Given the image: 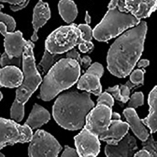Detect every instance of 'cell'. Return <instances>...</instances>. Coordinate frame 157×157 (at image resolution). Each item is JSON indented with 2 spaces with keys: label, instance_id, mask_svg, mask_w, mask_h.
Returning <instances> with one entry per match:
<instances>
[{
  "label": "cell",
  "instance_id": "4fadbf2b",
  "mask_svg": "<svg viewBox=\"0 0 157 157\" xmlns=\"http://www.w3.org/2000/svg\"><path fill=\"white\" fill-rule=\"evenodd\" d=\"M0 33L4 36V48L5 53L10 57L21 58L26 40H24L21 31L9 32L6 25L0 22Z\"/></svg>",
  "mask_w": 157,
  "mask_h": 157
},
{
  "label": "cell",
  "instance_id": "cb8c5ba5",
  "mask_svg": "<svg viewBox=\"0 0 157 157\" xmlns=\"http://www.w3.org/2000/svg\"><path fill=\"white\" fill-rule=\"evenodd\" d=\"M142 146L143 149L147 150L149 153L151 154V156L153 157H156L157 156V145H156V141L153 139V136L149 134L148 138L142 141Z\"/></svg>",
  "mask_w": 157,
  "mask_h": 157
},
{
  "label": "cell",
  "instance_id": "7402d4cb",
  "mask_svg": "<svg viewBox=\"0 0 157 157\" xmlns=\"http://www.w3.org/2000/svg\"><path fill=\"white\" fill-rule=\"evenodd\" d=\"M60 55L61 54H53V53H50L48 50L45 49L43 57H42L39 63V67L42 68V73L46 74L48 70L53 66V64L60 59Z\"/></svg>",
  "mask_w": 157,
  "mask_h": 157
},
{
  "label": "cell",
  "instance_id": "44dd1931",
  "mask_svg": "<svg viewBox=\"0 0 157 157\" xmlns=\"http://www.w3.org/2000/svg\"><path fill=\"white\" fill-rule=\"evenodd\" d=\"M58 11L61 18L68 24H71L78 14L77 6L72 0H60L58 3Z\"/></svg>",
  "mask_w": 157,
  "mask_h": 157
},
{
  "label": "cell",
  "instance_id": "f546056e",
  "mask_svg": "<svg viewBox=\"0 0 157 157\" xmlns=\"http://www.w3.org/2000/svg\"><path fill=\"white\" fill-rule=\"evenodd\" d=\"M77 27L81 31V38L82 41H91L92 39V29H91L89 24H80L77 25Z\"/></svg>",
  "mask_w": 157,
  "mask_h": 157
},
{
  "label": "cell",
  "instance_id": "52a82bcc",
  "mask_svg": "<svg viewBox=\"0 0 157 157\" xmlns=\"http://www.w3.org/2000/svg\"><path fill=\"white\" fill-rule=\"evenodd\" d=\"M32 135V129L29 126L20 125L14 120L0 118V150L7 145L29 142Z\"/></svg>",
  "mask_w": 157,
  "mask_h": 157
},
{
  "label": "cell",
  "instance_id": "b9f144b4",
  "mask_svg": "<svg viewBox=\"0 0 157 157\" xmlns=\"http://www.w3.org/2000/svg\"><path fill=\"white\" fill-rule=\"evenodd\" d=\"M0 157H4V154H2V153L0 152Z\"/></svg>",
  "mask_w": 157,
  "mask_h": 157
},
{
  "label": "cell",
  "instance_id": "1f68e13d",
  "mask_svg": "<svg viewBox=\"0 0 157 157\" xmlns=\"http://www.w3.org/2000/svg\"><path fill=\"white\" fill-rule=\"evenodd\" d=\"M78 48L81 52L87 53V52H91L93 50L94 45L91 41H81L78 44Z\"/></svg>",
  "mask_w": 157,
  "mask_h": 157
},
{
  "label": "cell",
  "instance_id": "6da1fadb",
  "mask_svg": "<svg viewBox=\"0 0 157 157\" xmlns=\"http://www.w3.org/2000/svg\"><path fill=\"white\" fill-rule=\"evenodd\" d=\"M147 23H139L125 30L111 45L107 53V68L112 75L124 78L130 74L143 52Z\"/></svg>",
  "mask_w": 157,
  "mask_h": 157
},
{
  "label": "cell",
  "instance_id": "3957f363",
  "mask_svg": "<svg viewBox=\"0 0 157 157\" xmlns=\"http://www.w3.org/2000/svg\"><path fill=\"white\" fill-rule=\"evenodd\" d=\"M34 42L26 40L22 53V72L23 79L16 89V97L10 109L11 119L20 122L24 117V105L30 96L35 92L37 87L41 84L42 78L37 70L35 57L33 53Z\"/></svg>",
  "mask_w": 157,
  "mask_h": 157
},
{
  "label": "cell",
  "instance_id": "f35d334b",
  "mask_svg": "<svg viewBox=\"0 0 157 157\" xmlns=\"http://www.w3.org/2000/svg\"><path fill=\"white\" fill-rule=\"evenodd\" d=\"M121 119V116L116 112H112L111 113V120H119Z\"/></svg>",
  "mask_w": 157,
  "mask_h": 157
},
{
  "label": "cell",
  "instance_id": "277c9868",
  "mask_svg": "<svg viewBox=\"0 0 157 157\" xmlns=\"http://www.w3.org/2000/svg\"><path fill=\"white\" fill-rule=\"evenodd\" d=\"M80 77V64L72 58H61L53 64L42 80L38 98L50 101L65 89H69Z\"/></svg>",
  "mask_w": 157,
  "mask_h": 157
},
{
  "label": "cell",
  "instance_id": "d4e9b609",
  "mask_svg": "<svg viewBox=\"0 0 157 157\" xmlns=\"http://www.w3.org/2000/svg\"><path fill=\"white\" fill-rule=\"evenodd\" d=\"M30 0H0V3H9L12 11H19L24 9L28 5Z\"/></svg>",
  "mask_w": 157,
  "mask_h": 157
},
{
  "label": "cell",
  "instance_id": "e575fe53",
  "mask_svg": "<svg viewBox=\"0 0 157 157\" xmlns=\"http://www.w3.org/2000/svg\"><path fill=\"white\" fill-rule=\"evenodd\" d=\"M66 57H67V58H72V59L76 60L79 64H80V62H81V57H80L79 52H78V51H76L75 49H73V48L70 49L69 51H67V53H66Z\"/></svg>",
  "mask_w": 157,
  "mask_h": 157
},
{
  "label": "cell",
  "instance_id": "e0dca14e",
  "mask_svg": "<svg viewBox=\"0 0 157 157\" xmlns=\"http://www.w3.org/2000/svg\"><path fill=\"white\" fill-rule=\"evenodd\" d=\"M23 79V72L17 66H4L0 68V87L17 88Z\"/></svg>",
  "mask_w": 157,
  "mask_h": 157
},
{
  "label": "cell",
  "instance_id": "603a6c76",
  "mask_svg": "<svg viewBox=\"0 0 157 157\" xmlns=\"http://www.w3.org/2000/svg\"><path fill=\"white\" fill-rule=\"evenodd\" d=\"M134 87H138L136 84L132 83L131 81H127L125 84H122V85H119V89H120V94H121V98L122 103H127L128 99H129V95L131 90Z\"/></svg>",
  "mask_w": 157,
  "mask_h": 157
},
{
  "label": "cell",
  "instance_id": "484cf974",
  "mask_svg": "<svg viewBox=\"0 0 157 157\" xmlns=\"http://www.w3.org/2000/svg\"><path fill=\"white\" fill-rule=\"evenodd\" d=\"M144 74H145L144 69H136L134 71H131L130 72V81L134 84H136L137 86L143 85Z\"/></svg>",
  "mask_w": 157,
  "mask_h": 157
},
{
  "label": "cell",
  "instance_id": "4316f807",
  "mask_svg": "<svg viewBox=\"0 0 157 157\" xmlns=\"http://www.w3.org/2000/svg\"><path fill=\"white\" fill-rule=\"evenodd\" d=\"M129 102L127 106L129 107V108H137L138 106H141L143 105L144 103V96H143V93L142 92H135L133 93V95L131 97H130V99H128Z\"/></svg>",
  "mask_w": 157,
  "mask_h": 157
},
{
  "label": "cell",
  "instance_id": "ffe728a7",
  "mask_svg": "<svg viewBox=\"0 0 157 157\" xmlns=\"http://www.w3.org/2000/svg\"><path fill=\"white\" fill-rule=\"evenodd\" d=\"M149 114L146 118L141 119L142 123L150 129V133H155L157 130V87L151 90L148 97Z\"/></svg>",
  "mask_w": 157,
  "mask_h": 157
},
{
  "label": "cell",
  "instance_id": "7c38bea8",
  "mask_svg": "<svg viewBox=\"0 0 157 157\" xmlns=\"http://www.w3.org/2000/svg\"><path fill=\"white\" fill-rule=\"evenodd\" d=\"M74 142L78 156L95 157L100 152V140L85 127H83L81 132L74 137Z\"/></svg>",
  "mask_w": 157,
  "mask_h": 157
},
{
  "label": "cell",
  "instance_id": "d590c367",
  "mask_svg": "<svg viewBox=\"0 0 157 157\" xmlns=\"http://www.w3.org/2000/svg\"><path fill=\"white\" fill-rule=\"evenodd\" d=\"M91 63H92V62H91V58H90V57H89V56H84L83 58L81 59V62H80V65H82V68H83V69H85V70H86L87 68L91 65Z\"/></svg>",
  "mask_w": 157,
  "mask_h": 157
},
{
  "label": "cell",
  "instance_id": "ab89813d",
  "mask_svg": "<svg viewBox=\"0 0 157 157\" xmlns=\"http://www.w3.org/2000/svg\"><path fill=\"white\" fill-rule=\"evenodd\" d=\"M85 21H86V24H90V22H91V18H90L89 13H88V11H86V14H85Z\"/></svg>",
  "mask_w": 157,
  "mask_h": 157
},
{
  "label": "cell",
  "instance_id": "7a4b0ae2",
  "mask_svg": "<svg viewBox=\"0 0 157 157\" xmlns=\"http://www.w3.org/2000/svg\"><path fill=\"white\" fill-rule=\"evenodd\" d=\"M94 106L89 92L80 93L78 90H71L57 97L52 113L59 126L74 131L84 127L87 114Z\"/></svg>",
  "mask_w": 157,
  "mask_h": 157
},
{
  "label": "cell",
  "instance_id": "60d3db41",
  "mask_svg": "<svg viewBox=\"0 0 157 157\" xmlns=\"http://www.w3.org/2000/svg\"><path fill=\"white\" fill-rule=\"evenodd\" d=\"M2 98H3V95H2V93H1V91H0V101L2 100Z\"/></svg>",
  "mask_w": 157,
  "mask_h": 157
},
{
  "label": "cell",
  "instance_id": "8fae6325",
  "mask_svg": "<svg viewBox=\"0 0 157 157\" xmlns=\"http://www.w3.org/2000/svg\"><path fill=\"white\" fill-rule=\"evenodd\" d=\"M116 7L138 19L148 18L156 10L157 0H117Z\"/></svg>",
  "mask_w": 157,
  "mask_h": 157
},
{
  "label": "cell",
  "instance_id": "4dcf8cb0",
  "mask_svg": "<svg viewBox=\"0 0 157 157\" xmlns=\"http://www.w3.org/2000/svg\"><path fill=\"white\" fill-rule=\"evenodd\" d=\"M97 104H104L107 105L110 108H112L114 103H113V97L112 95L108 92H101L98 95V100H97Z\"/></svg>",
  "mask_w": 157,
  "mask_h": 157
},
{
  "label": "cell",
  "instance_id": "74e56055",
  "mask_svg": "<svg viewBox=\"0 0 157 157\" xmlns=\"http://www.w3.org/2000/svg\"><path fill=\"white\" fill-rule=\"evenodd\" d=\"M137 66H138L139 68H145L147 67L149 65V61L147 59H141L139 61H137Z\"/></svg>",
  "mask_w": 157,
  "mask_h": 157
},
{
  "label": "cell",
  "instance_id": "5bb4252c",
  "mask_svg": "<svg viewBox=\"0 0 157 157\" xmlns=\"http://www.w3.org/2000/svg\"><path fill=\"white\" fill-rule=\"evenodd\" d=\"M137 146L135 137L127 132L117 144H107L104 152L107 157H131L136 152Z\"/></svg>",
  "mask_w": 157,
  "mask_h": 157
},
{
  "label": "cell",
  "instance_id": "9c48e42d",
  "mask_svg": "<svg viewBox=\"0 0 157 157\" xmlns=\"http://www.w3.org/2000/svg\"><path fill=\"white\" fill-rule=\"evenodd\" d=\"M111 113L112 108L104 104H97L88 112L84 127L99 138L109 127Z\"/></svg>",
  "mask_w": 157,
  "mask_h": 157
},
{
  "label": "cell",
  "instance_id": "2e32d148",
  "mask_svg": "<svg viewBox=\"0 0 157 157\" xmlns=\"http://www.w3.org/2000/svg\"><path fill=\"white\" fill-rule=\"evenodd\" d=\"M129 130V125L127 122L119 120H111L109 127L106 131L99 137V140L105 141L107 144L115 145L123 138V136Z\"/></svg>",
  "mask_w": 157,
  "mask_h": 157
},
{
  "label": "cell",
  "instance_id": "d6986e66",
  "mask_svg": "<svg viewBox=\"0 0 157 157\" xmlns=\"http://www.w3.org/2000/svg\"><path fill=\"white\" fill-rule=\"evenodd\" d=\"M49 120H50V113L48 112V110L36 103L34 104L27 120L25 121V125L29 126L31 129H37L46 124Z\"/></svg>",
  "mask_w": 157,
  "mask_h": 157
},
{
  "label": "cell",
  "instance_id": "ba28073f",
  "mask_svg": "<svg viewBox=\"0 0 157 157\" xmlns=\"http://www.w3.org/2000/svg\"><path fill=\"white\" fill-rule=\"evenodd\" d=\"M29 142L30 157H57L62 149L58 141L44 130H37Z\"/></svg>",
  "mask_w": 157,
  "mask_h": 157
},
{
  "label": "cell",
  "instance_id": "d6a6232c",
  "mask_svg": "<svg viewBox=\"0 0 157 157\" xmlns=\"http://www.w3.org/2000/svg\"><path fill=\"white\" fill-rule=\"evenodd\" d=\"M106 92L110 93L111 95H112V97H114V98L116 99V100L121 102L122 98H121V94H120L119 85H115V86H113V87H108L106 89Z\"/></svg>",
  "mask_w": 157,
  "mask_h": 157
},
{
  "label": "cell",
  "instance_id": "8992f818",
  "mask_svg": "<svg viewBox=\"0 0 157 157\" xmlns=\"http://www.w3.org/2000/svg\"><path fill=\"white\" fill-rule=\"evenodd\" d=\"M82 41L81 31L76 24L61 26L46 38L45 47L53 54H62L74 48Z\"/></svg>",
  "mask_w": 157,
  "mask_h": 157
},
{
  "label": "cell",
  "instance_id": "8d00e7d4",
  "mask_svg": "<svg viewBox=\"0 0 157 157\" xmlns=\"http://www.w3.org/2000/svg\"><path fill=\"white\" fill-rule=\"evenodd\" d=\"M135 157H152L151 154L149 153L147 150H145V149H141L138 152H135L133 154Z\"/></svg>",
  "mask_w": 157,
  "mask_h": 157
},
{
  "label": "cell",
  "instance_id": "ac0fdd59",
  "mask_svg": "<svg viewBox=\"0 0 157 157\" xmlns=\"http://www.w3.org/2000/svg\"><path fill=\"white\" fill-rule=\"evenodd\" d=\"M123 115L125 117L126 121L129 125V127L132 129L134 134L138 137L141 141H145L149 136V131L147 130L146 126H145L141 119L137 115L136 111L134 108H129L127 107L123 111Z\"/></svg>",
  "mask_w": 157,
  "mask_h": 157
},
{
  "label": "cell",
  "instance_id": "5b68a950",
  "mask_svg": "<svg viewBox=\"0 0 157 157\" xmlns=\"http://www.w3.org/2000/svg\"><path fill=\"white\" fill-rule=\"evenodd\" d=\"M140 19L132 14L122 12L115 8L108 9L100 23L92 30V35L100 42H107L112 38L120 35L125 30L133 27L139 23Z\"/></svg>",
  "mask_w": 157,
  "mask_h": 157
},
{
  "label": "cell",
  "instance_id": "30bf717a",
  "mask_svg": "<svg viewBox=\"0 0 157 157\" xmlns=\"http://www.w3.org/2000/svg\"><path fill=\"white\" fill-rule=\"evenodd\" d=\"M104 68L98 62L91 64L87 68L85 73L79 77L77 81V89L85 90L98 96L102 92V86L100 84V78L102 77Z\"/></svg>",
  "mask_w": 157,
  "mask_h": 157
},
{
  "label": "cell",
  "instance_id": "83f0119b",
  "mask_svg": "<svg viewBox=\"0 0 157 157\" xmlns=\"http://www.w3.org/2000/svg\"><path fill=\"white\" fill-rule=\"evenodd\" d=\"M21 58L10 57L4 52L3 54H1V57H0V65H1L2 67L6 66V65H17V66H19V65H22Z\"/></svg>",
  "mask_w": 157,
  "mask_h": 157
},
{
  "label": "cell",
  "instance_id": "836d02e7",
  "mask_svg": "<svg viewBox=\"0 0 157 157\" xmlns=\"http://www.w3.org/2000/svg\"><path fill=\"white\" fill-rule=\"evenodd\" d=\"M62 157H77L78 156V153L75 149L71 148L69 146H65L64 148V151L63 153L61 154Z\"/></svg>",
  "mask_w": 157,
  "mask_h": 157
},
{
  "label": "cell",
  "instance_id": "f1b7e54d",
  "mask_svg": "<svg viewBox=\"0 0 157 157\" xmlns=\"http://www.w3.org/2000/svg\"><path fill=\"white\" fill-rule=\"evenodd\" d=\"M0 22H3L6 25V28L9 32H13L16 27V22H15L14 18L5 13L0 12Z\"/></svg>",
  "mask_w": 157,
  "mask_h": 157
},
{
  "label": "cell",
  "instance_id": "9a60e30c",
  "mask_svg": "<svg viewBox=\"0 0 157 157\" xmlns=\"http://www.w3.org/2000/svg\"><path fill=\"white\" fill-rule=\"evenodd\" d=\"M50 17H51V10L48 3L42 1V0H39L33 10V16H32L33 34L31 36V39H30L32 42H35L38 40V35H37L38 30L42 26L45 25V23L50 19Z\"/></svg>",
  "mask_w": 157,
  "mask_h": 157
}]
</instances>
